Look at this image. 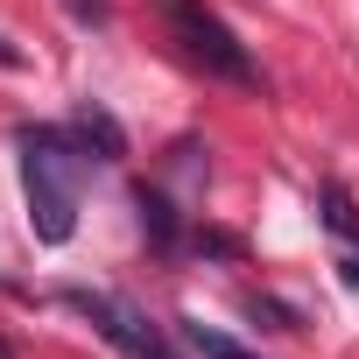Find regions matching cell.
Listing matches in <instances>:
<instances>
[{"instance_id":"obj_1","label":"cell","mask_w":359,"mask_h":359,"mask_svg":"<svg viewBox=\"0 0 359 359\" xmlns=\"http://www.w3.org/2000/svg\"><path fill=\"white\" fill-rule=\"evenodd\" d=\"M22 191H29V226L43 247H64L78 233V191H85V148L57 127L22 134Z\"/></svg>"},{"instance_id":"obj_2","label":"cell","mask_w":359,"mask_h":359,"mask_svg":"<svg viewBox=\"0 0 359 359\" xmlns=\"http://www.w3.org/2000/svg\"><path fill=\"white\" fill-rule=\"evenodd\" d=\"M162 15H169V36L184 43L191 64H205L212 78H226V85H240V92L261 85V64L247 57V43H240V36L205 8V0H162Z\"/></svg>"},{"instance_id":"obj_3","label":"cell","mask_w":359,"mask_h":359,"mask_svg":"<svg viewBox=\"0 0 359 359\" xmlns=\"http://www.w3.org/2000/svg\"><path fill=\"white\" fill-rule=\"evenodd\" d=\"M71 310H85V317H92V324H99V331H106L120 352H134V359H176V352L162 345V331H155L141 310H127L120 296H92V289H71Z\"/></svg>"},{"instance_id":"obj_4","label":"cell","mask_w":359,"mask_h":359,"mask_svg":"<svg viewBox=\"0 0 359 359\" xmlns=\"http://www.w3.org/2000/svg\"><path fill=\"white\" fill-rule=\"evenodd\" d=\"M71 134H78V148H99V162H120V155H127V127H120L106 106H92V99L71 113Z\"/></svg>"},{"instance_id":"obj_5","label":"cell","mask_w":359,"mask_h":359,"mask_svg":"<svg viewBox=\"0 0 359 359\" xmlns=\"http://www.w3.org/2000/svg\"><path fill=\"white\" fill-rule=\"evenodd\" d=\"M134 205H141V226H148V233H155L162 247H176V212H169V198L141 184V191H134Z\"/></svg>"},{"instance_id":"obj_6","label":"cell","mask_w":359,"mask_h":359,"mask_svg":"<svg viewBox=\"0 0 359 359\" xmlns=\"http://www.w3.org/2000/svg\"><path fill=\"white\" fill-rule=\"evenodd\" d=\"M191 345H198L205 359H261V352H247V345H233L226 331H205V324H191Z\"/></svg>"},{"instance_id":"obj_7","label":"cell","mask_w":359,"mask_h":359,"mask_svg":"<svg viewBox=\"0 0 359 359\" xmlns=\"http://www.w3.org/2000/svg\"><path fill=\"white\" fill-rule=\"evenodd\" d=\"M71 15H85V22H106V0H71Z\"/></svg>"},{"instance_id":"obj_8","label":"cell","mask_w":359,"mask_h":359,"mask_svg":"<svg viewBox=\"0 0 359 359\" xmlns=\"http://www.w3.org/2000/svg\"><path fill=\"white\" fill-rule=\"evenodd\" d=\"M0 64H22V50H8V43H0Z\"/></svg>"},{"instance_id":"obj_9","label":"cell","mask_w":359,"mask_h":359,"mask_svg":"<svg viewBox=\"0 0 359 359\" xmlns=\"http://www.w3.org/2000/svg\"><path fill=\"white\" fill-rule=\"evenodd\" d=\"M0 359H15V352H8V345H0Z\"/></svg>"}]
</instances>
